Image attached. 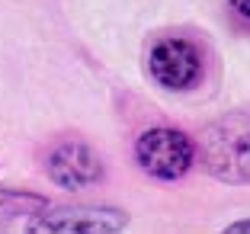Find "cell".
<instances>
[{
    "instance_id": "obj_5",
    "label": "cell",
    "mask_w": 250,
    "mask_h": 234,
    "mask_svg": "<svg viewBox=\"0 0 250 234\" xmlns=\"http://www.w3.org/2000/svg\"><path fill=\"white\" fill-rule=\"evenodd\" d=\"M45 173L61 190H83L103 180V161L83 141H58L45 154Z\"/></svg>"
},
{
    "instance_id": "obj_7",
    "label": "cell",
    "mask_w": 250,
    "mask_h": 234,
    "mask_svg": "<svg viewBox=\"0 0 250 234\" xmlns=\"http://www.w3.org/2000/svg\"><path fill=\"white\" fill-rule=\"evenodd\" d=\"M228 231H250V218H247V221H234Z\"/></svg>"
},
{
    "instance_id": "obj_2",
    "label": "cell",
    "mask_w": 250,
    "mask_h": 234,
    "mask_svg": "<svg viewBox=\"0 0 250 234\" xmlns=\"http://www.w3.org/2000/svg\"><path fill=\"white\" fill-rule=\"evenodd\" d=\"M135 161L154 180H180L189 173L192 161H196V145L180 128H167V125L147 128L135 141Z\"/></svg>"
},
{
    "instance_id": "obj_4",
    "label": "cell",
    "mask_w": 250,
    "mask_h": 234,
    "mask_svg": "<svg viewBox=\"0 0 250 234\" xmlns=\"http://www.w3.org/2000/svg\"><path fill=\"white\" fill-rule=\"evenodd\" d=\"M128 225L119 209H96V205H64L48 209L29 221V231L39 234H112Z\"/></svg>"
},
{
    "instance_id": "obj_1",
    "label": "cell",
    "mask_w": 250,
    "mask_h": 234,
    "mask_svg": "<svg viewBox=\"0 0 250 234\" xmlns=\"http://www.w3.org/2000/svg\"><path fill=\"white\" fill-rule=\"evenodd\" d=\"M202 170L221 183L250 186V109L225 112L199 132Z\"/></svg>"
},
{
    "instance_id": "obj_3",
    "label": "cell",
    "mask_w": 250,
    "mask_h": 234,
    "mask_svg": "<svg viewBox=\"0 0 250 234\" xmlns=\"http://www.w3.org/2000/svg\"><path fill=\"white\" fill-rule=\"evenodd\" d=\"M147 71L161 84L164 90H189L199 84L202 77V55L199 48L189 42V39H177V36H167V39H157L147 51Z\"/></svg>"
},
{
    "instance_id": "obj_6",
    "label": "cell",
    "mask_w": 250,
    "mask_h": 234,
    "mask_svg": "<svg viewBox=\"0 0 250 234\" xmlns=\"http://www.w3.org/2000/svg\"><path fill=\"white\" fill-rule=\"evenodd\" d=\"M231 7H234L244 20H250V0H231Z\"/></svg>"
}]
</instances>
